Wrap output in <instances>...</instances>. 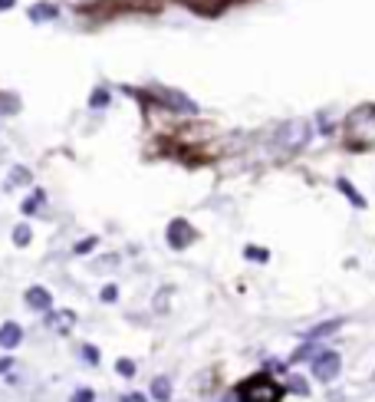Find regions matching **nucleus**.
<instances>
[{
    "mask_svg": "<svg viewBox=\"0 0 375 402\" xmlns=\"http://www.w3.org/2000/svg\"><path fill=\"white\" fill-rule=\"evenodd\" d=\"M346 145L349 149H369V145H375V106L372 102L356 106L346 115Z\"/></svg>",
    "mask_w": 375,
    "mask_h": 402,
    "instance_id": "f257e3e1",
    "label": "nucleus"
},
{
    "mask_svg": "<svg viewBox=\"0 0 375 402\" xmlns=\"http://www.w3.org/2000/svg\"><path fill=\"white\" fill-rule=\"evenodd\" d=\"M310 138H312V122L310 119H290V122H283V126L276 129L274 149L280 152V155H293V152L306 149Z\"/></svg>",
    "mask_w": 375,
    "mask_h": 402,
    "instance_id": "f03ea898",
    "label": "nucleus"
},
{
    "mask_svg": "<svg viewBox=\"0 0 375 402\" xmlns=\"http://www.w3.org/2000/svg\"><path fill=\"white\" fill-rule=\"evenodd\" d=\"M238 399L240 402H280L283 399V386L270 379V373H257L247 376L238 386Z\"/></svg>",
    "mask_w": 375,
    "mask_h": 402,
    "instance_id": "7ed1b4c3",
    "label": "nucleus"
},
{
    "mask_svg": "<svg viewBox=\"0 0 375 402\" xmlns=\"http://www.w3.org/2000/svg\"><path fill=\"white\" fill-rule=\"evenodd\" d=\"M149 99H155L162 109H168V113H185V115H198V102L191 99V96H185V93H178V89L172 86H162V83H149Z\"/></svg>",
    "mask_w": 375,
    "mask_h": 402,
    "instance_id": "20e7f679",
    "label": "nucleus"
},
{
    "mask_svg": "<svg viewBox=\"0 0 375 402\" xmlns=\"http://www.w3.org/2000/svg\"><path fill=\"white\" fill-rule=\"evenodd\" d=\"M165 238H168V248H172V251H185V248H191V244L198 241V231L188 225L185 218H175V221L168 225V231H165Z\"/></svg>",
    "mask_w": 375,
    "mask_h": 402,
    "instance_id": "39448f33",
    "label": "nucleus"
},
{
    "mask_svg": "<svg viewBox=\"0 0 375 402\" xmlns=\"http://www.w3.org/2000/svg\"><path fill=\"white\" fill-rule=\"evenodd\" d=\"M339 369H342V360H339V353H333V350H323L312 360V376L319 379V383H333V379L339 376Z\"/></svg>",
    "mask_w": 375,
    "mask_h": 402,
    "instance_id": "423d86ee",
    "label": "nucleus"
},
{
    "mask_svg": "<svg viewBox=\"0 0 375 402\" xmlns=\"http://www.w3.org/2000/svg\"><path fill=\"white\" fill-rule=\"evenodd\" d=\"M73 323H76L73 310H53V314H47V330L60 333V337H66L73 330Z\"/></svg>",
    "mask_w": 375,
    "mask_h": 402,
    "instance_id": "0eeeda50",
    "label": "nucleus"
},
{
    "mask_svg": "<svg viewBox=\"0 0 375 402\" xmlns=\"http://www.w3.org/2000/svg\"><path fill=\"white\" fill-rule=\"evenodd\" d=\"M24 300H26V307H30V310H40V314H47V310H50L53 307V294L47 287H30L24 294Z\"/></svg>",
    "mask_w": 375,
    "mask_h": 402,
    "instance_id": "6e6552de",
    "label": "nucleus"
},
{
    "mask_svg": "<svg viewBox=\"0 0 375 402\" xmlns=\"http://www.w3.org/2000/svg\"><path fill=\"white\" fill-rule=\"evenodd\" d=\"M56 17H60V7H56V3H47V0H40V3H33V7H30V20H33V24H50V20H56Z\"/></svg>",
    "mask_w": 375,
    "mask_h": 402,
    "instance_id": "1a4fd4ad",
    "label": "nucleus"
},
{
    "mask_svg": "<svg viewBox=\"0 0 375 402\" xmlns=\"http://www.w3.org/2000/svg\"><path fill=\"white\" fill-rule=\"evenodd\" d=\"M24 343V327L20 323H3L0 327V346L3 350H17Z\"/></svg>",
    "mask_w": 375,
    "mask_h": 402,
    "instance_id": "9d476101",
    "label": "nucleus"
},
{
    "mask_svg": "<svg viewBox=\"0 0 375 402\" xmlns=\"http://www.w3.org/2000/svg\"><path fill=\"white\" fill-rule=\"evenodd\" d=\"M33 182V172L26 168V165H13L10 175H7V182H3V188L13 191V188H24V185H30Z\"/></svg>",
    "mask_w": 375,
    "mask_h": 402,
    "instance_id": "9b49d317",
    "label": "nucleus"
},
{
    "mask_svg": "<svg viewBox=\"0 0 375 402\" xmlns=\"http://www.w3.org/2000/svg\"><path fill=\"white\" fill-rule=\"evenodd\" d=\"M336 188H339V195H346V198L352 201V208H359V211H362L365 204H369V201H365L362 195L356 191V185H352L349 178H336Z\"/></svg>",
    "mask_w": 375,
    "mask_h": 402,
    "instance_id": "f8f14e48",
    "label": "nucleus"
},
{
    "mask_svg": "<svg viewBox=\"0 0 375 402\" xmlns=\"http://www.w3.org/2000/svg\"><path fill=\"white\" fill-rule=\"evenodd\" d=\"M151 399H155V402H168V399H172V379H168V376H155V379H151Z\"/></svg>",
    "mask_w": 375,
    "mask_h": 402,
    "instance_id": "ddd939ff",
    "label": "nucleus"
},
{
    "mask_svg": "<svg viewBox=\"0 0 375 402\" xmlns=\"http://www.w3.org/2000/svg\"><path fill=\"white\" fill-rule=\"evenodd\" d=\"M346 320H326V323H316V327L306 333V339H319V337H329V333H336Z\"/></svg>",
    "mask_w": 375,
    "mask_h": 402,
    "instance_id": "4468645a",
    "label": "nucleus"
},
{
    "mask_svg": "<svg viewBox=\"0 0 375 402\" xmlns=\"http://www.w3.org/2000/svg\"><path fill=\"white\" fill-rule=\"evenodd\" d=\"M43 204H47V191L37 188L33 195H30V198L24 201V208H20V211H24V214H37L40 208H43Z\"/></svg>",
    "mask_w": 375,
    "mask_h": 402,
    "instance_id": "2eb2a0df",
    "label": "nucleus"
},
{
    "mask_svg": "<svg viewBox=\"0 0 375 402\" xmlns=\"http://www.w3.org/2000/svg\"><path fill=\"white\" fill-rule=\"evenodd\" d=\"M316 360V356H319V343H316V339H306V343H303L300 350L293 353V363H297V360Z\"/></svg>",
    "mask_w": 375,
    "mask_h": 402,
    "instance_id": "dca6fc26",
    "label": "nucleus"
},
{
    "mask_svg": "<svg viewBox=\"0 0 375 402\" xmlns=\"http://www.w3.org/2000/svg\"><path fill=\"white\" fill-rule=\"evenodd\" d=\"M244 257L253 261V264H267V261H270V251H267V248H253V244H247V248H244Z\"/></svg>",
    "mask_w": 375,
    "mask_h": 402,
    "instance_id": "f3484780",
    "label": "nucleus"
},
{
    "mask_svg": "<svg viewBox=\"0 0 375 402\" xmlns=\"http://www.w3.org/2000/svg\"><path fill=\"white\" fill-rule=\"evenodd\" d=\"M109 106V89L99 86V89H92V96H89V109H106Z\"/></svg>",
    "mask_w": 375,
    "mask_h": 402,
    "instance_id": "a211bd4d",
    "label": "nucleus"
},
{
    "mask_svg": "<svg viewBox=\"0 0 375 402\" xmlns=\"http://www.w3.org/2000/svg\"><path fill=\"white\" fill-rule=\"evenodd\" d=\"M0 113H7V115L20 113V99L13 93H0Z\"/></svg>",
    "mask_w": 375,
    "mask_h": 402,
    "instance_id": "6ab92c4d",
    "label": "nucleus"
},
{
    "mask_svg": "<svg viewBox=\"0 0 375 402\" xmlns=\"http://www.w3.org/2000/svg\"><path fill=\"white\" fill-rule=\"evenodd\" d=\"M287 389L293 392V396H310V383L303 376H290L287 379Z\"/></svg>",
    "mask_w": 375,
    "mask_h": 402,
    "instance_id": "aec40b11",
    "label": "nucleus"
},
{
    "mask_svg": "<svg viewBox=\"0 0 375 402\" xmlns=\"http://www.w3.org/2000/svg\"><path fill=\"white\" fill-rule=\"evenodd\" d=\"M30 238H33L30 225H17V227H13V244H17V248H26V244H30Z\"/></svg>",
    "mask_w": 375,
    "mask_h": 402,
    "instance_id": "412c9836",
    "label": "nucleus"
},
{
    "mask_svg": "<svg viewBox=\"0 0 375 402\" xmlns=\"http://www.w3.org/2000/svg\"><path fill=\"white\" fill-rule=\"evenodd\" d=\"M115 373H119V376H125V379H128V376H135V363H132V360H125V356H122V360L115 363Z\"/></svg>",
    "mask_w": 375,
    "mask_h": 402,
    "instance_id": "4be33fe9",
    "label": "nucleus"
},
{
    "mask_svg": "<svg viewBox=\"0 0 375 402\" xmlns=\"http://www.w3.org/2000/svg\"><path fill=\"white\" fill-rule=\"evenodd\" d=\"M92 399H96V392L83 386V389H76V392H73V399H69V402H92Z\"/></svg>",
    "mask_w": 375,
    "mask_h": 402,
    "instance_id": "5701e85b",
    "label": "nucleus"
},
{
    "mask_svg": "<svg viewBox=\"0 0 375 402\" xmlns=\"http://www.w3.org/2000/svg\"><path fill=\"white\" fill-rule=\"evenodd\" d=\"M96 244H99V238H86V241H79V244H76V254H86V251H92Z\"/></svg>",
    "mask_w": 375,
    "mask_h": 402,
    "instance_id": "b1692460",
    "label": "nucleus"
},
{
    "mask_svg": "<svg viewBox=\"0 0 375 402\" xmlns=\"http://www.w3.org/2000/svg\"><path fill=\"white\" fill-rule=\"evenodd\" d=\"M53 3H66V7H92L99 0H53Z\"/></svg>",
    "mask_w": 375,
    "mask_h": 402,
    "instance_id": "393cba45",
    "label": "nucleus"
},
{
    "mask_svg": "<svg viewBox=\"0 0 375 402\" xmlns=\"http://www.w3.org/2000/svg\"><path fill=\"white\" fill-rule=\"evenodd\" d=\"M83 356H86L89 363H99V350L96 346H83Z\"/></svg>",
    "mask_w": 375,
    "mask_h": 402,
    "instance_id": "a878e982",
    "label": "nucleus"
},
{
    "mask_svg": "<svg viewBox=\"0 0 375 402\" xmlns=\"http://www.w3.org/2000/svg\"><path fill=\"white\" fill-rule=\"evenodd\" d=\"M115 297H119V290H115V284H109V287L102 290V300H106V303H112Z\"/></svg>",
    "mask_w": 375,
    "mask_h": 402,
    "instance_id": "bb28decb",
    "label": "nucleus"
},
{
    "mask_svg": "<svg viewBox=\"0 0 375 402\" xmlns=\"http://www.w3.org/2000/svg\"><path fill=\"white\" fill-rule=\"evenodd\" d=\"M10 369H13V360H10V356H7V360H0V373H10Z\"/></svg>",
    "mask_w": 375,
    "mask_h": 402,
    "instance_id": "cd10ccee",
    "label": "nucleus"
},
{
    "mask_svg": "<svg viewBox=\"0 0 375 402\" xmlns=\"http://www.w3.org/2000/svg\"><path fill=\"white\" fill-rule=\"evenodd\" d=\"M13 3H17V0H0V13H7V10H13Z\"/></svg>",
    "mask_w": 375,
    "mask_h": 402,
    "instance_id": "c85d7f7f",
    "label": "nucleus"
}]
</instances>
